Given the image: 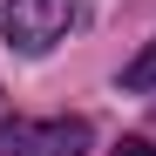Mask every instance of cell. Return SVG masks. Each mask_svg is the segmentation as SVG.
<instances>
[{
	"label": "cell",
	"mask_w": 156,
	"mask_h": 156,
	"mask_svg": "<svg viewBox=\"0 0 156 156\" xmlns=\"http://www.w3.org/2000/svg\"><path fill=\"white\" fill-rule=\"evenodd\" d=\"M75 20H82V0H7L0 34H7L20 55H48L55 41H68Z\"/></svg>",
	"instance_id": "1"
},
{
	"label": "cell",
	"mask_w": 156,
	"mask_h": 156,
	"mask_svg": "<svg viewBox=\"0 0 156 156\" xmlns=\"http://www.w3.org/2000/svg\"><path fill=\"white\" fill-rule=\"evenodd\" d=\"M88 122L55 115V122H0V156H82Z\"/></svg>",
	"instance_id": "2"
},
{
	"label": "cell",
	"mask_w": 156,
	"mask_h": 156,
	"mask_svg": "<svg viewBox=\"0 0 156 156\" xmlns=\"http://www.w3.org/2000/svg\"><path fill=\"white\" fill-rule=\"evenodd\" d=\"M122 88H129V95H149V88H156V41H149L143 55L122 68Z\"/></svg>",
	"instance_id": "3"
},
{
	"label": "cell",
	"mask_w": 156,
	"mask_h": 156,
	"mask_svg": "<svg viewBox=\"0 0 156 156\" xmlns=\"http://www.w3.org/2000/svg\"><path fill=\"white\" fill-rule=\"evenodd\" d=\"M109 156H156V149H149V143H143V136H122V143H115V149H109Z\"/></svg>",
	"instance_id": "4"
}]
</instances>
